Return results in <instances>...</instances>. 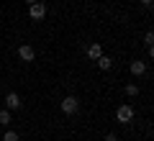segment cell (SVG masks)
<instances>
[{
	"instance_id": "obj_1",
	"label": "cell",
	"mask_w": 154,
	"mask_h": 141,
	"mask_svg": "<svg viewBox=\"0 0 154 141\" xmlns=\"http://www.w3.org/2000/svg\"><path fill=\"white\" fill-rule=\"evenodd\" d=\"M116 121H118V123H131L134 121V105H128V103L118 105V108H116Z\"/></svg>"
},
{
	"instance_id": "obj_2",
	"label": "cell",
	"mask_w": 154,
	"mask_h": 141,
	"mask_svg": "<svg viewBox=\"0 0 154 141\" xmlns=\"http://www.w3.org/2000/svg\"><path fill=\"white\" fill-rule=\"evenodd\" d=\"M59 108H62V113H64V115H75L77 110H80V100H77L75 95H67V98L59 103Z\"/></svg>"
},
{
	"instance_id": "obj_3",
	"label": "cell",
	"mask_w": 154,
	"mask_h": 141,
	"mask_svg": "<svg viewBox=\"0 0 154 141\" xmlns=\"http://www.w3.org/2000/svg\"><path fill=\"white\" fill-rule=\"evenodd\" d=\"M28 18H31V21H44L46 18V5L41 0H36L33 5H28Z\"/></svg>"
},
{
	"instance_id": "obj_4",
	"label": "cell",
	"mask_w": 154,
	"mask_h": 141,
	"mask_svg": "<svg viewBox=\"0 0 154 141\" xmlns=\"http://www.w3.org/2000/svg\"><path fill=\"white\" fill-rule=\"evenodd\" d=\"M18 59L21 62H33L36 59V49H33L31 44H21L18 46Z\"/></svg>"
},
{
	"instance_id": "obj_5",
	"label": "cell",
	"mask_w": 154,
	"mask_h": 141,
	"mask_svg": "<svg viewBox=\"0 0 154 141\" xmlns=\"http://www.w3.org/2000/svg\"><path fill=\"white\" fill-rule=\"evenodd\" d=\"M21 95H18V92H8V95H5V108L8 110H11V113H13V110H18V108H21Z\"/></svg>"
},
{
	"instance_id": "obj_6",
	"label": "cell",
	"mask_w": 154,
	"mask_h": 141,
	"mask_svg": "<svg viewBox=\"0 0 154 141\" xmlns=\"http://www.w3.org/2000/svg\"><path fill=\"white\" fill-rule=\"evenodd\" d=\"M131 75L134 77H141V75H146V62H141V59H136V62H131Z\"/></svg>"
},
{
	"instance_id": "obj_7",
	"label": "cell",
	"mask_w": 154,
	"mask_h": 141,
	"mask_svg": "<svg viewBox=\"0 0 154 141\" xmlns=\"http://www.w3.org/2000/svg\"><path fill=\"white\" fill-rule=\"evenodd\" d=\"M100 54H103V44H100V41H93V44H90V46H88V57H90V59H98V57Z\"/></svg>"
},
{
	"instance_id": "obj_8",
	"label": "cell",
	"mask_w": 154,
	"mask_h": 141,
	"mask_svg": "<svg viewBox=\"0 0 154 141\" xmlns=\"http://www.w3.org/2000/svg\"><path fill=\"white\" fill-rule=\"evenodd\" d=\"M95 64H98V69H103V72H108L110 67H113V59H110V57H105V54H100L98 59H95Z\"/></svg>"
},
{
	"instance_id": "obj_9",
	"label": "cell",
	"mask_w": 154,
	"mask_h": 141,
	"mask_svg": "<svg viewBox=\"0 0 154 141\" xmlns=\"http://www.w3.org/2000/svg\"><path fill=\"white\" fill-rule=\"evenodd\" d=\"M11 121H13V115H11V110H0V126H5V128H8V126H11Z\"/></svg>"
},
{
	"instance_id": "obj_10",
	"label": "cell",
	"mask_w": 154,
	"mask_h": 141,
	"mask_svg": "<svg viewBox=\"0 0 154 141\" xmlns=\"http://www.w3.org/2000/svg\"><path fill=\"white\" fill-rule=\"evenodd\" d=\"M123 92H126L128 98H136V95H139V85H136V82H128V85L123 87Z\"/></svg>"
},
{
	"instance_id": "obj_11",
	"label": "cell",
	"mask_w": 154,
	"mask_h": 141,
	"mask_svg": "<svg viewBox=\"0 0 154 141\" xmlns=\"http://www.w3.org/2000/svg\"><path fill=\"white\" fill-rule=\"evenodd\" d=\"M3 141H21V136H18L16 131H11V128H8L5 133H3Z\"/></svg>"
},
{
	"instance_id": "obj_12",
	"label": "cell",
	"mask_w": 154,
	"mask_h": 141,
	"mask_svg": "<svg viewBox=\"0 0 154 141\" xmlns=\"http://www.w3.org/2000/svg\"><path fill=\"white\" fill-rule=\"evenodd\" d=\"M144 44H146V46H154V33H152V31L144 33Z\"/></svg>"
},
{
	"instance_id": "obj_13",
	"label": "cell",
	"mask_w": 154,
	"mask_h": 141,
	"mask_svg": "<svg viewBox=\"0 0 154 141\" xmlns=\"http://www.w3.org/2000/svg\"><path fill=\"white\" fill-rule=\"evenodd\" d=\"M103 141H121V139H118V136H116L113 131H110V133H105V139H103Z\"/></svg>"
},
{
	"instance_id": "obj_14",
	"label": "cell",
	"mask_w": 154,
	"mask_h": 141,
	"mask_svg": "<svg viewBox=\"0 0 154 141\" xmlns=\"http://www.w3.org/2000/svg\"><path fill=\"white\" fill-rule=\"evenodd\" d=\"M139 3H141V5H146V8L152 5V0H139Z\"/></svg>"
},
{
	"instance_id": "obj_15",
	"label": "cell",
	"mask_w": 154,
	"mask_h": 141,
	"mask_svg": "<svg viewBox=\"0 0 154 141\" xmlns=\"http://www.w3.org/2000/svg\"><path fill=\"white\" fill-rule=\"evenodd\" d=\"M26 3H28V5H33V3H36V0H26Z\"/></svg>"
}]
</instances>
